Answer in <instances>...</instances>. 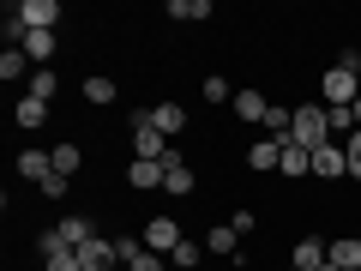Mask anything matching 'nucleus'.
<instances>
[{"instance_id":"nucleus-30","label":"nucleus","mask_w":361,"mask_h":271,"mask_svg":"<svg viewBox=\"0 0 361 271\" xmlns=\"http://www.w3.org/2000/svg\"><path fill=\"white\" fill-rule=\"evenodd\" d=\"M49 271H85V265H78V253L66 247V253H49Z\"/></svg>"},{"instance_id":"nucleus-12","label":"nucleus","mask_w":361,"mask_h":271,"mask_svg":"<svg viewBox=\"0 0 361 271\" xmlns=\"http://www.w3.org/2000/svg\"><path fill=\"white\" fill-rule=\"evenodd\" d=\"M313 175H319V181L349 175V151H343V145H325V151H313Z\"/></svg>"},{"instance_id":"nucleus-16","label":"nucleus","mask_w":361,"mask_h":271,"mask_svg":"<svg viewBox=\"0 0 361 271\" xmlns=\"http://www.w3.org/2000/svg\"><path fill=\"white\" fill-rule=\"evenodd\" d=\"M13 121H18V127H42V121H49V103L25 90V97H18V109H13Z\"/></svg>"},{"instance_id":"nucleus-15","label":"nucleus","mask_w":361,"mask_h":271,"mask_svg":"<svg viewBox=\"0 0 361 271\" xmlns=\"http://www.w3.org/2000/svg\"><path fill=\"white\" fill-rule=\"evenodd\" d=\"M235 115H241V121H253V127H265L271 103H265V97H259V90H235Z\"/></svg>"},{"instance_id":"nucleus-18","label":"nucleus","mask_w":361,"mask_h":271,"mask_svg":"<svg viewBox=\"0 0 361 271\" xmlns=\"http://www.w3.org/2000/svg\"><path fill=\"white\" fill-rule=\"evenodd\" d=\"M54 235H61V241H66V247L78 253V247H85V241H90L97 229H90V217H61V229H54Z\"/></svg>"},{"instance_id":"nucleus-6","label":"nucleus","mask_w":361,"mask_h":271,"mask_svg":"<svg viewBox=\"0 0 361 271\" xmlns=\"http://www.w3.org/2000/svg\"><path fill=\"white\" fill-rule=\"evenodd\" d=\"M139 241L151 247V253H163V259H169V253H175L180 241H187V235H180V223H175V217H151V223H145V235H139Z\"/></svg>"},{"instance_id":"nucleus-7","label":"nucleus","mask_w":361,"mask_h":271,"mask_svg":"<svg viewBox=\"0 0 361 271\" xmlns=\"http://www.w3.org/2000/svg\"><path fill=\"white\" fill-rule=\"evenodd\" d=\"M163 193L169 199H187V193H193V169H187V157H180V151L163 157Z\"/></svg>"},{"instance_id":"nucleus-21","label":"nucleus","mask_w":361,"mask_h":271,"mask_svg":"<svg viewBox=\"0 0 361 271\" xmlns=\"http://www.w3.org/2000/svg\"><path fill=\"white\" fill-rule=\"evenodd\" d=\"M277 169H283V175H313V151H301V145L289 139V145H283V163H277Z\"/></svg>"},{"instance_id":"nucleus-22","label":"nucleus","mask_w":361,"mask_h":271,"mask_svg":"<svg viewBox=\"0 0 361 271\" xmlns=\"http://www.w3.org/2000/svg\"><path fill=\"white\" fill-rule=\"evenodd\" d=\"M163 13L180 18V25H193V18H211V0H169Z\"/></svg>"},{"instance_id":"nucleus-1","label":"nucleus","mask_w":361,"mask_h":271,"mask_svg":"<svg viewBox=\"0 0 361 271\" xmlns=\"http://www.w3.org/2000/svg\"><path fill=\"white\" fill-rule=\"evenodd\" d=\"M319 97H325V109H349V103H355V97H361V54H343L337 66H325Z\"/></svg>"},{"instance_id":"nucleus-28","label":"nucleus","mask_w":361,"mask_h":271,"mask_svg":"<svg viewBox=\"0 0 361 271\" xmlns=\"http://www.w3.org/2000/svg\"><path fill=\"white\" fill-rule=\"evenodd\" d=\"M205 103H235V90H229V78H217V73L205 78Z\"/></svg>"},{"instance_id":"nucleus-19","label":"nucleus","mask_w":361,"mask_h":271,"mask_svg":"<svg viewBox=\"0 0 361 271\" xmlns=\"http://www.w3.org/2000/svg\"><path fill=\"white\" fill-rule=\"evenodd\" d=\"M30 97L54 103V97H61V73H54V66H37V73H30Z\"/></svg>"},{"instance_id":"nucleus-10","label":"nucleus","mask_w":361,"mask_h":271,"mask_svg":"<svg viewBox=\"0 0 361 271\" xmlns=\"http://www.w3.org/2000/svg\"><path fill=\"white\" fill-rule=\"evenodd\" d=\"M13 169H18L25 181H37V187H42V181L54 175V151H18V157H13Z\"/></svg>"},{"instance_id":"nucleus-32","label":"nucleus","mask_w":361,"mask_h":271,"mask_svg":"<svg viewBox=\"0 0 361 271\" xmlns=\"http://www.w3.org/2000/svg\"><path fill=\"white\" fill-rule=\"evenodd\" d=\"M319 271H337V265H319Z\"/></svg>"},{"instance_id":"nucleus-20","label":"nucleus","mask_w":361,"mask_h":271,"mask_svg":"<svg viewBox=\"0 0 361 271\" xmlns=\"http://www.w3.org/2000/svg\"><path fill=\"white\" fill-rule=\"evenodd\" d=\"M30 73H37V66H30L25 49H6V54H0V78H6V85H13V78H30Z\"/></svg>"},{"instance_id":"nucleus-13","label":"nucleus","mask_w":361,"mask_h":271,"mask_svg":"<svg viewBox=\"0 0 361 271\" xmlns=\"http://www.w3.org/2000/svg\"><path fill=\"white\" fill-rule=\"evenodd\" d=\"M127 187H133V193H151V187H163V163H145V157H133V163H127Z\"/></svg>"},{"instance_id":"nucleus-4","label":"nucleus","mask_w":361,"mask_h":271,"mask_svg":"<svg viewBox=\"0 0 361 271\" xmlns=\"http://www.w3.org/2000/svg\"><path fill=\"white\" fill-rule=\"evenodd\" d=\"M115 253H121V265H127V271H169V259H163V253H151L139 235H121Z\"/></svg>"},{"instance_id":"nucleus-25","label":"nucleus","mask_w":361,"mask_h":271,"mask_svg":"<svg viewBox=\"0 0 361 271\" xmlns=\"http://www.w3.org/2000/svg\"><path fill=\"white\" fill-rule=\"evenodd\" d=\"M85 103H97V109H103V103H115V78L90 73V78H85Z\"/></svg>"},{"instance_id":"nucleus-31","label":"nucleus","mask_w":361,"mask_h":271,"mask_svg":"<svg viewBox=\"0 0 361 271\" xmlns=\"http://www.w3.org/2000/svg\"><path fill=\"white\" fill-rule=\"evenodd\" d=\"M349 121H355V127H361V97H355V103H349Z\"/></svg>"},{"instance_id":"nucleus-34","label":"nucleus","mask_w":361,"mask_h":271,"mask_svg":"<svg viewBox=\"0 0 361 271\" xmlns=\"http://www.w3.org/2000/svg\"><path fill=\"white\" fill-rule=\"evenodd\" d=\"M169 271H175V265H169Z\"/></svg>"},{"instance_id":"nucleus-11","label":"nucleus","mask_w":361,"mask_h":271,"mask_svg":"<svg viewBox=\"0 0 361 271\" xmlns=\"http://www.w3.org/2000/svg\"><path fill=\"white\" fill-rule=\"evenodd\" d=\"M145 121H151L163 139H175V133L187 127V109H180V103H157V109H145Z\"/></svg>"},{"instance_id":"nucleus-17","label":"nucleus","mask_w":361,"mask_h":271,"mask_svg":"<svg viewBox=\"0 0 361 271\" xmlns=\"http://www.w3.org/2000/svg\"><path fill=\"white\" fill-rule=\"evenodd\" d=\"M205 247H211V253H223V259H229L235 247H241V235H235V223H211V229H205Z\"/></svg>"},{"instance_id":"nucleus-23","label":"nucleus","mask_w":361,"mask_h":271,"mask_svg":"<svg viewBox=\"0 0 361 271\" xmlns=\"http://www.w3.org/2000/svg\"><path fill=\"white\" fill-rule=\"evenodd\" d=\"M247 163H253V169H277V163H283V145H277V139H259L253 151H247Z\"/></svg>"},{"instance_id":"nucleus-24","label":"nucleus","mask_w":361,"mask_h":271,"mask_svg":"<svg viewBox=\"0 0 361 271\" xmlns=\"http://www.w3.org/2000/svg\"><path fill=\"white\" fill-rule=\"evenodd\" d=\"M199 259H205V247H199L193 235H187V241H180L175 253H169V265H175V271H199Z\"/></svg>"},{"instance_id":"nucleus-9","label":"nucleus","mask_w":361,"mask_h":271,"mask_svg":"<svg viewBox=\"0 0 361 271\" xmlns=\"http://www.w3.org/2000/svg\"><path fill=\"white\" fill-rule=\"evenodd\" d=\"M325 265H337V271H361V235L325 241Z\"/></svg>"},{"instance_id":"nucleus-14","label":"nucleus","mask_w":361,"mask_h":271,"mask_svg":"<svg viewBox=\"0 0 361 271\" xmlns=\"http://www.w3.org/2000/svg\"><path fill=\"white\" fill-rule=\"evenodd\" d=\"M54 49H61V37H54V30H30V37H25L30 66H49V61H54Z\"/></svg>"},{"instance_id":"nucleus-5","label":"nucleus","mask_w":361,"mask_h":271,"mask_svg":"<svg viewBox=\"0 0 361 271\" xmlns=\"http://www.w3.org/2000/svg\"><path fill=\"white\" fill-rule=\"evenodd\" d=\"M13 13L25 30H61V0H18Z\"/></svg>"},{"instance_id":"nucleus-29","label":"nucleus","mask_w":361,"mask_h":271,"mask_svg":"<svg viewBox=\"0 0 361 271\" xmlns=\"http://www.w3.org/2000/svg\"><path fill=\"white\" fill-rule=\"evenodd\" d=\"M343 151H349V181H361V127L349 133V145H343Z\"/></svg>"},{"instance_id":"nucleus-2","label":"nucleus","mask_w":361,"mask_h":271,"mask_svg":"<svg viewBox=\"0 0 361 271\" xmlns=\"http://www.w3.org/2000/svg\"><path fill=\"white\" fill-rule=\"evenodd\" d=\"M289 139H295L301 151H325V145H337V139H331V121H325V103H319V109H295Z\"/></svg>"},{"instance_id":"nucleus-27","label":"nucleus","mask_w":361,"mask_h":271,"mask_svg":"<svg viewBox=\"0 0 361 271\" xmlns=\"http://www.w3.org/2000/svg\"><path fill=\"white\" fill-rule=\"evenodd\" d=\"M78 163H85V151H78V145H73V139H66V145H54V169H61V175H66V181H73V175H78Z\"/></svg>"},{"instance_id":"nucleus-8","label":"nucleus","mask_w":361,"mask_h":271,"mask_svg":"<svg viewBox=\"0 0 361 271\" xmlns=\"http://www.w3.org/2000/svg\"><path fill=\"white\" fill-rule=\"evenodd\" d=\"M78 265H85V271H115L121 253H115V241H109V235H90V241L78 247Z\"/></svg>"},{"instance_id":"nucleus-26","label":"nucleus","mask_w":361,"mask_h":271,"mask_svg":"<svg viewBox=\"0 0 361 271\" xmlns=\"http://www.w3.org/2000/svg\"><path fill=\"white\" fill-rule=\"evenodd\" d=\"M325 265V241H295V271H319Z\"/></svg>"},{"instance_id":"nucleus-33","label":"nucleus","mask_w":361,"mask_h":271,"mask_svg":"<svg viewBox=\"0 0 361 271\" xmlns=\"http://www.w3.org/2000/svg\"><path fill=\"white\" fill-rule=\"evenodd\" d=\"M289 271H295V265H289Z\"/></svg>"},{"instance_id":"nucleus-3","label":"nucleus","mask_w":361,"mask_h":271,"mask_svg":"<svg viewBox=\"0 0 361 271\" xmlns=\"http://www.w3.org/2000/svg\"><path fill=\"white\" fill-rule=\"evenodd\" d=\"M133 157H145V163H163V157H169V139L145 121V109L133 115Z\"/></svg>"}]
</instances>
